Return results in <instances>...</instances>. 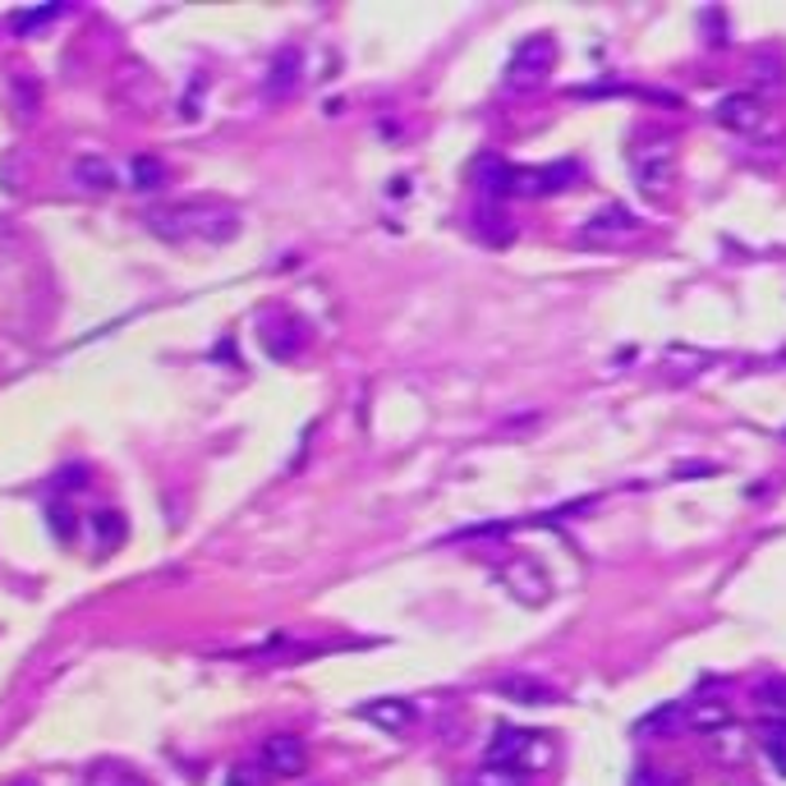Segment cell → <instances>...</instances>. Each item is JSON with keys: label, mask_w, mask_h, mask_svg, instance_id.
I'll use <instances>...</instances> for the list:
<instances>
[{"label": "cell", "mask_w": 786, "mask_h": 786, "mask_svg": "<svg viewBox=\"0 0 786 786\" xmlns=\"http://www.w3.org/2000/svg\"><path fill=\"white\" fill-rule=\"evenodd\" d=\"M152 234H162L171 244H230L240 234V212L230 203L217 198H185V203H166L152 207L143 217Z\"/></svg>", "instance_id": "6da1fadb"}, {"label": "cell", "mask_w": 786, "mask_h": 786, "mask_svg": "<svg viewBox=\"0 0 786 786\" xmlns=\"http://www.w3.org/2000/svg\"><path fill=\"white\" fill-rule=\"evenodd\" d=\"M553 65H557V42H553V37H547V33L524 37V42L515 46L511 65H506V88L530 92V88L543 84L547 74H553Z\"/></svg>", "instance_id": "7a4b0ae2"}, {"label": "cell", "mask_w": 786, "mask_h": 786, "mask_svg": "<svg viewBox=\"0 0 786 786\" xmlns=\"http://www.w3.org/2000/svg\"><path fill=\"white\" fill-rule=\"evenodd\" d=\"M631 171H635V185H640L644 194H653V198H658V194H667L672 175H676V148H672L667 139L635 148V156H631Z\"/></svg>", "instance_id": "3957f363"}, {"label": "cell", "mask_w": 786, "mask_h": 786, "mask_svg": "<svg viewBox=\"0 0 786 786\" xmlns=\"http://www.w3.org/2000/svg\"><path fill=\"white\" fill-rule=\"evenodd\" d=\"M496 580H502L511 589V598L530 602V608H538V602H547V593H553V585H547L543 566H534V557H511L496 566Z\"/></svg>", "instance_id": "277c9868"}, {"label": "cell", "mask_w": 786, "mask_h": 786, "mask_svg": "<svg viewBox=\"0 0 786 786\" xmlns=\"http://www.w3.org/2000/svg\"><path fill=\"white\" fill-rule=\"evenodd\" d=\"M258 758H262V768H268L272 777H299L308 768V750H304L299 736H291V731H276V736L262 741Z\"/></svg>", "instance_id": "5b68a950"}, {"label": "cell", "mask_w": 786, "mask_h": 786, "mask_svg": "<svg viewBox=\"0 0 786 786\" xmlns=\"http://www.w3.org/2000/svg\"><path fill=\"white\" fill-rule=\"evenodd\" d=\"M534 758V731H520V727H496L492 741H488V764L492 768H524Z\"/></svg>", "instance_id": "8992f818"}, {"label": "cell", "mask_w": 786, "mask_h": 786, "mask_svg": "<svg viewBox=\"0 0 786 786\" xmlns=\"http://www.w3.org/2000/svg\"><path fill=\"white\" fill-rule=\"evenodd\" d=\"M631 234H640V221H635V212H625L621 203L602 207V212H593L580 226V240H589V244H616V240H631Z\"/></svg>", "instance_id": "52a82bcc"}, {"label": "cell", "mask_w": 786, "mask_h": 786, "mask_svg": "<svg viewBox=\"0 0 786 786\" xmlns=\"http://www.w3.org/2000/svg\"><path fill=\"white\" fill-rule=\"evenodd\" d=\"M713 120L722 129H731V134H754V129L764 124V107H758L754 92H727V97H718Z\"/></svg>", "instance_id": "ba28073f"}, {"label": "cell", "mask_w": 786, "mask_h": 786, "mask_svg": "<svg viewBox=\"0 0 786 786\" xmlns=\"http://www.w3.org/2000/svg\"><path fill=\"white\" fill-rule=\"evenodd\" d=\"M74 185H84L92 194H111V189H120V171L107 162V156L84 152V156H74Z\"/></svg>", "instance_id": "9c48e42d"}, {"label": "cell", "mask_w": 786, "mask_h": 786, "mask_svg": "<svg viewBox=\"0 0 786 786\" xmlns=\"http://www.w3.org/2000/svg\"><path fill=\"white\" fill-rule=\"evenodd\" d=\"M299 65H304V56L295 46H285V51H276V61H272V69H268V78H262V92L268 97H291L295 88H299Z\"/></svg>", "instance_id": "30bf717a"}, {"label": "cell", "mask_w": 786, "mask_h": 786, "mask_svg": "<svg viewBox=\"0 0 786 786\" xmlns=\"http://www.w3.org/2000/svg\"><path fill=\"white\" fill-rule=\"evenodd\" d=\"M354 713L382 731H405L414 722V703L410 699H369V703H359Z\"/></svg>", "instance_id": "8fae6325"}, {"label": "cell", "mask_w": 786, "mask_h": 786, "mask_svg": "<svg viewBox=\"0 0 786 786\" xmlns=\"http://www.w3.org/2000/svg\"><path fill=\"white\" fill-rule=\"evenodd\" d=\"M750 78H754V97H758V92H782V88H786V61H782V51H773V46L754 51Z\"/></svg>", "instance_id": "7c38bea8"}, {"label": "cell", "mask_w": 786, "mask_h": 786, "mask_svg": "<svg viewBox=\"0 0 786 786\" xmlns=\"http://www.w3.org/2000/svg\"><path fill=\"white\" fill-rule=\"evenodd\" d=\"M492 690L502 699H515V703H557V690L538 676H502Z\"/></svg>", "instance_id": "4fadbf2b"}, {"label": "cell", "mask_w": 786, "mask_h": 786, "mask_svg": "<svg viewBox=\"0 0 786 786\" xmlns=\"http://www.w3.org/2000/svg\"><path fill=\"white\" fill-rule=\"evenodd\" d=\"M686 722L695 731H703V736H713V731L731 727V709H727L722 699H690L686 703Z\"/></svg>", "instance_id": "5bb4252c"}, {"label": "cell", "mask_w": 786, "mask_h": 786, "mask_svg": "<svg viewBox=\"0 0 786 786\" xmlns=\"http://www.w3.org/2000/svg\"><path fill=\"white\" fill-rule=\"evenodd\" d=\"M680 722H686V703H680V699H672V703H658V709H653V713H644L640 722H635V736L644 741H653V736H667V731L672 727H680Z\"/></svg>", "instance_id": "9a60e30c"}, {"label": "cell", "mask_w": 786, "mask_h": 786, "mask_svg": "<svg viewBox=\"0 0 786 786\" xmlns=\"http://www.w3.org/2000/svg\"><path fill=\"white\" fill-rule=\"evenodd\" d=\"M129 185L152 194V189H162L166 185V162L162 156H152V152H139L134 162H129Z\"/></svg>", "instance_id": "2e32d148"}, {"label": "cell", "mask_w": 786, "mask_h": 786, "mask_svg": "<svg viewBox=\"0 0 786 786\" xmlns=\"http://www.w3.org/2000/svg\"><path fill=\"white\" fill-rule=\"evenodd\" d=\"M754 709L764 713V722H786V676H768L754 690Z\"/></svg>", "instance_id": "e0dca14e"}, {"label": "cell", "mask_w": 786, "mask_h": 786, "mask_svg": "<svg viewBox=\"0 0 786 786\" xmlns=\"http://www.w3.org/2000/svg\"><path fill=\"white\" fill-rule=\"evenodd\" d=\"M84 786H152V782L139 777L134 768H124V764H92L84 773Z\"/></svg>", "instance_id": "ac0fdd59"}, {"label": "cell", "mask_w": 786, "mask_h": 786, "mask_svg": "<svg viewBox=\"0 0 786 786\" xmlns=\"http://www.w3.org/2000/svg\"><path fill=\"white\" fill-rule=\"evenodd\" d=\"M61 14V6H42V10H14L10 14V29H14V37H29V33H37V29H46L51 19Z\"/></svg>", "instance_id": "d6986e66"}, {"label": "cell", "mask_w": 786, "mask_h": 786, "mask_svg": "<svg viewBox=\"0 0 786 786\" xmlns=\"http://www.w3.org/2000/svg\"><path fill=\"white\" fill-rule=\"evenodd\" d=\"M709 745H713V754L718 758H727V764H736V758L745 754V736H741V731L736 727H722V731H713V736H709Z\"/></svg>", "instance_id": "ffe728a7"}, {"label": "cell", "mask_w": 786, "mask_h": 786, "mask_svg": "<svg viewBox=\"0 0 786 786\" xmlns=\"http://www.w3.org/2000/svg\"><path fill=\"white\" fill-rule=\"evenodd\" d=\"M92 534H97L101 547H107V543H124V515L120 511H92Z\"/></svg>", "instance_id": "44dd1931"}, {"label": "cell", "mask_w": 786, "mask_h": 786, "mask_svg": "<svg viewBox=\"0 0 786 786\" xmlns=\"http://www.w3.org/2000/svg\"><path fill=\"white\" fill-rule=\"evenodd\" d=\"M764 750H768V758L777 764V773L786 777V722H768V731H764Z\"/></svg>", "instance_id": "7402d4cb"}, {"label": "cell", "mask_w": 786, "mask_h": 786, "mask_svg": "<svg viewBox=\"0 0 786 786\" xmlns=\"http://www.w3.org/2000/svg\"><path fill=\"white\" fill-rule=\"evenodd\" d=\"M520 782H524V773H515V768H492L488 764L479 773V786H520Z\"/></svg>", "instance_id": "603a6c76"}, {"label": "cell", "mask_w": 786, "mask_h": 786, "mask_svg": "<svg viewBox=\"0 0 786 786\" xmlns=\"http://www.w3.org/2000/svg\"><path fill=\"white\" fill-rule=\"evenodd\" d=\"M51 530L61 538H69V520H65V506H51Z\"/></svg>", "instance_id": "cb8c5ba5"}, {"label": "cell", "mask_w": 786, "mask_h": 786, "mask_svg": "<svg viewBox=\"0 0 786 786\" xmlns=\"http://www.w3.org/2000/svg\"><path fill=\"white\" fill-rule=\"evenodd\" d=\"M226 786H258V777L249 768H234V773H226Z\"/></svg>", "instance_id": "d4e9b609"}, {"label": "cell", "mask_w": 786, "mask_h": 786, "mask_svg": "<svg viewBox=\"0 0 786 786\" xmlns=\"http://www.w3.org/2000/svg\"><path fill=\"white\" fill-rule=\"evenodd\" d=\"M631 786H658V768H635Z\"/></svg>", "instance_id": "484cf974"}, {"label": "cell", "mask_w": 786, "mask_h": 786, "mask_svg": "<svg viewBox=\"0 0 786 786\" xmlns=\"http://www.w3.org/2000/svg\"><path fill=\"white\" fill-rule=\"evenodd\" d=\"M14 786H37V782H29V777H23V782H14Z\"/></svg>", "instance_id": "4316f807"}]
</instances>
